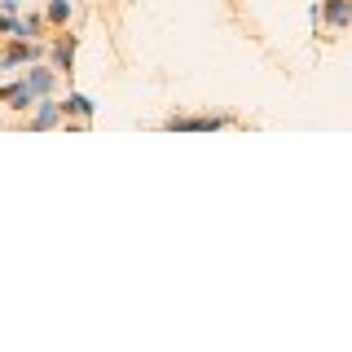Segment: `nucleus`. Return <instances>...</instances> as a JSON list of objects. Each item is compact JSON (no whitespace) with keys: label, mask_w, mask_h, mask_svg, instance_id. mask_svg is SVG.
Segmentation results:
<instances>
[{"label":"nucleus","mask_w":352,"mask_h":352,"mask_svg":"<svg viewBox=\"0 0 352 352\" xmlns=\"http://www.w3.org/2000/svg\"><path fill=\"white\" fill-rule=\"evenodd\" d=\"M40 44L36 40H18V36H9V44L0 49V71H14V66H31V62H40Z\"/></svg>","instance_id":"nucleus-1"},{"label":"nucleus","mask_w":352,"mask_h":352,"mask_svg":"<svg viewBox=\"0 0 352 352\" xmlns=\"http://www.w3.org/2000/svg\"><path fill=\"white\" fill-rule=\"evenodd\" d=\"M225 124H234V119H229V115H168V119H163L168 132H216Z\"/></svg>","instance_id":"nucleus-2"},{"label":"nucleus","mask_w":352,"mask_h":352,"mask_svg":"<svg viewBox=\"0 0 352 352\" xmlns=\"http://www.w3.org/2000/svg\"><path fill=\"white\" fill-rule=\"evenodd\" d=\"M62 124H93V115H97V102H93V97H84V93H75V88H71V93H66L62 97Z\"/></svg>","instance_id":"nucleus-3"},{"label":"nucleus","mask_w":352,"mask_h":352,"mask_svg":"<svg viewBox=\"0 0 352 352\" xmlns=\"http://www.w3.org/2000/svg\"><path fill=\"white\" fill-rule=\"evenodd\" d=\"M75 53H80V36H71V31H58L53 36V71L58 75H71L75 71Z\"/></svg>","instance_id":"nucleus-4"},{"label":"nucleus","mask_w":352,"mask_h":352,"mask_svg":"<svg viewBox=\"0 0 352 352\" xmlns=\"http://www.w3.org/2000/svg\"><path fill=\"white\" fill-rule=\"evenodd\" d=\"M0 106L14 110V115H27L36 106V93L27 88V80H14V84H0Z\"/></svg>","instance_id":"nucleus-5"},{"label":"nucleus","mask_w":352,"mask_h":352,"mask_svg":"<svg viewBox=\"0 0 352 352\" xmlns=\"http://www.w3.org/2000/svg\"><path fill=\"white\" fill-rule=\"evenodd\" d=\"M22 80H27V88H31L36 97H53V88H58V80H62V75L53 71V66H44V62H31Z\"/></svg>","instance_id":"nucleus-6"},{"label":"nucleus","mask_w":352,"mask_h":352,"mask_svg":"<svg viewBox=\"0 0 352 352\" xmlns=\"http://www.w3.org/2000/svg\"><path fill=\"white\" fill-rule=\"evenodd\" d=\"M31 110H36V115L27 119V128H31V132H49V128H58V124H62V106L53 102V97H36V106H31Z\"/></svg>","instance_id":"nucleus-7"},{"label":"nucleus","mask_w":352,"mask_h":352,"mask_svg":"<svg viewBox=\"0 0 352 352\" xmlns=\"http://www.w3.org/2000/svg\"><path fill=\"white\" fill-rule=\"evenodd\" d=\"M317 14H322L326 27L348 31V22H352V0H322V5H317Z\"/></svg>","instance_id":"nucleus-8"},{"label":"nucleus","mask_w":352,"mask_h":352,"mask_svg":"<svg viewBox=\"0 0 352 352\" xmlns=\"http://www.w3.org/2000/svg\"><path fill=\"white\" fill-rule=\"evenodd\" d=\"M71 14H75V0H49L44 5V27H53V31L71 27Z\"/></svg>","instance_id":"nucleus-9"},{"label":"nucleus","mask_w":352,"mask_h":352,"mask_svg":"<svg viewBox=\"0 0 352 352\" xmlns=\"http://www.w3.org/2000/svg\"><path fill=\"white\" fill-rule=\"evenodd\" d=\"M40 31H44V14H18V27H14L18 40H36Z\"/></svg>","instance_id":"nucleus-10"},{"label":"nucleus","mask_w":352,"mask_h":352,"mask_svg":"<svg viewBox=\"0 0 352 352\" xmlns=\"http://www.w3.org/2000/svg\"><path fill=\"white\" fill-rule=\"evenodd\" d=\"M14 27H18V14H0V40L14 36Z\"/></svg>","instance_id":"nucleus-11"},{"label":"nucleus","mask_w":352,"mask_h":352,"mask_svg":"<svg viewBox=\"0 0 352 352\" xmlns=\"http://www.w3.org/2000/svg\"><path fill=\"white\" fill-rule=\"evenodd\" d=\"M18 9H22L18 0H0V14H18Z\"/></svg>","instance_id":"nucleus-12"}]
</instances>
